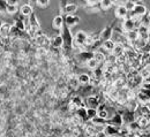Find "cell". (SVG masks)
Returning <instances> with one entry per match:
<instances>
[{"label":"cell","mask_w":150,"mask_h":137,"mask_svg":"<svg viewBox=\"0 0 150 137\" xmlns=\"http://www.w3.org/2000/svg\"><path fill=\"white\" fill-rule=\"evenodd\" d=\"M136 31H137L139 39H141V40H144V41L149 43L150 32H149V29H148V27H147V25H144V24H140V25H139V28L136 29Z\"/></svg>","instance_id":"cell-1"},{"label":"cell","mask_w":150,"mask_h":137,"mask_svg":"<svg viewBox=\"0 0 150 137\" xmlns=\"http://www.w3.org/2000/svg\"><path fill=\"white\" fill-rule=\"evenodd\" d=\"M103 131L106 134L108 137H120V128L111 126V124H106L103 128Z\"/></svg>","instance_id":"cell-2"},{"label":"cell","mask_w":150,"mask_h":137,"mask_svg":"<svg viewBox=\"0 0 150 137\" xmlns=\"http://www.w3.org/2000/svg\"><path fill=\"white\" fill-rule=\"evenodd\" d=\"M122 30L127 34L129 31H133V30H136L137 29V25H136V22L132 19H125L124 22H122V25H121Z\"/></svg>","instance_id":"cell-3"},{"label":"cell","mask_w":150,"mask_h":137,"mask_svg":"<svg viewBox=\"0 0 150 137\" xmlns=\"http://www.w3.org/2000/svg\"><path fill=\"white\" fill-rule=\"evenodd\" d=\"M132 12L137 18H142V16H144L147 14V7L143 4H141V2H135V6H134V8H133Z\"/></svg>","instance_id":"cell-4"},{"label":"cell","mask_w":150,"mask_h":137,"mask_svg":"<svg viewBox=\"0 0 150 137\" xmlns=\"http://www.w3.org/2000/svg\"><path fill=\"white\" fill-rule=\"evenodd\" d=\"M12 29H13V27L9 25L8 23H4V24H1V27H0V37H1L2 39L9 37L11 34H12Z\"/></svg>","instance_id":"cell-5"},{"label":"cell","mask_w":150,"mask_h":137,"mask_svg":"<svg viewBox=\"0 0 150 137\" xmlns=\"http://www.w3.org/2000/svg\"><path fill=\"white\" fill-rule=\"evenodd\" d=\"M113 29L111 27H106L104 30H102V32L99 34V41L103 43V41H106L109 39H111V36H112Z\"/></svg>","instance_id":"cell-6"},{"label":"cell","mask_w":150,"mask_h":137,"mask_svg":"<svg viewBox=\"0 0 150 137\" xmlns=\"http://www.w3.org/2000/svg\"><path fill=\"white\" fill-rule=\"evenodd\" d=\"M87 37H88V35L84 31H82V30L81 31H77L74 36V41L79 46L84 45L86 44V40H87Z\"/></svg>","instance_id":"cell-7"},{"label":"cell","mask_w":150,"mask_h":137,"mask_svg":"<svg viewBox=\"0 0 150 137\" xmlns=\"http://www.w3.org/2000/svg\"><path fill=\"white\" fill-rule=\"evenodd\" d=\"M36 43H37L38 46L45 47V46L50 45V39L47 38L45 35H43L42 32H39V31H38L37 35H36Z\"/></svg>","instance_id":"cell-8"},{"label":"cell","mask_w":150,"mask_h":137,"mask_svg":"<svg viewBox=\"0 0 150 137\" xmlns=\"http://www.w3.org/2000/svg\"><path fill=\"white\" fill-rule=\"evenodd\" d=\"M122 123H124V117H122V115H121L120 113H117V114L108 122V124H111V126L118 127V128L122 127Z\"/></svg>","instance_id":"cell-9"},{"label":"cell","mask_w":150,"mask_h":137,"mask_svg":"<svg viewBox=\"0 0 150 137\" xmlns=\"http://www.w3.org/2000/svg\"><path fill=\"white\" fill-rule=\"evenodd\" d=\"M50 44L54 48H61L64 46V38L61 35H57L52 39H50Z\"/></svg>","instance_id":"cell-10"},{"label":"cell","mask_w":150,"mask_h":137,"mask_svg":"<svg viewBox=\"0 0 150 137\" xmlns=\"http://www.w3.org/2000/svg\"><path fill=\"white\" fill-rule=\"evenodd\" d=\"M127 15H128V11L126 9V7H125L124 5L117 7V9H115V16H117L118 19L125 20V19H127Z\"/></svg>","instance_id":"cell-11"},{"label":"cell","mask_w":150,"mask_h":137,"mask_svg":"<svg viewBox=\"0 0 150 137\" xmlns=\"http://www.w3.org/2000/svg\"><path fill=\"white\" fill-rule=\"evenodd\" d=\"M20 12H21V14H22L23 16H25V18H28V19L34 14L33 7H31L30 5H28V4L22 5V6H21V8H20Z\"/></svg>","instance_id":"cell-12"},{"label":"cell","mask_w":150,"mask_h":137,"mask_svg":"<svg viewBox=\"0 0 150 137\" xmlns=\"http://www.w3.org/2000/svg\"><path fill=\"white\" fill-rule=\"evenodd\" d=\"M125 54V47L119 44V43H115V46L113 48V51L111 52V56H113L114 58H118V57H121Z\"/></svg>","instance_id":"cell-13"},{"label":"cell","mask_w":150,"mask_h":137,"mask_svg":"<svg viewBox=\"0 0 150 137\" xmlns=\"http://www.w3.org/2000/svg\"><path fill=\"white\" fill-rule=\"evenodd\" d=\"M87 104L89 105V108H94V110H97L98 106L100 105L99 103V98L97 96H89L87 98Z\"/></svg>","instance_id":"cell-14"},{"label":"cell","mask_w":150,"mask_h":137,"mask_svg":"<svg viewBox=\"0 0 150 137\" xmlns=\"http://www.w3.org/2000/svg\"><path fill=\"white\" fill-rule=\"evenodd\" d=\"M77 11V5L76 4H66L64 7V12L66 15H74L75 12Z\"/></svg>","instance_id":"cell-15"},{"label":"cell","mask_w":150,"mask_h":137,"mask_svg":"<svg viewBox=\"0 0 150 137\" xmlns=\"http://www.w3.org/2000/svg\"><path fill=\"white\" fill-rule=\"evenodd\" d=\"M19 7L16 5V1H7L6 2V12L9 14H15L18 12Z\"/></svg>","instance_id":"cell-16"},{"label":"cell","mask_w":150,"mask_h":137,"mask_svg":"<svg viewBox=\"0 0 150 137\" xmlns=\"http://www.w3.org/2000/svg\"><path fill=\"white\" fill-rule=\"evenodd\" d=\"M126 39L129 44V46H132L137 39H139V36H137V31L136 30H133V31H129L126 34Z\"/></svg>","instance_id":"cell-17"},{"label":"cell","mask_w":150,"mask_h":137,"mask_svg":"<svg viewBox=\"0 0 150 137\" xmlns=\"http://www.w3.org/2000/svg\"><path fill=\"white\" fill-rule=\"evenodd\" d=\"M79 21H80V18L77 15H67L65 19V22L68 27H74L79 23Z\"/></svg>","instance_id":"cell-18"},{"label":"cell","mask_w":150,"mask_h":137,"mask_svg":"<svg viewBox=\"0 0 150 137\" xmlns=\"http://www.w3.org/2000/svg\"><path fill=\"white\" fill-rule=\"evenodd\" d=\"M77 82H79L80 85L86 86V85L90 84V76L88 74H80L77 76Z\"/></svg>","instance_id":"cell-19"},{"label":"cell","mask_w":150,"mask_h":137,"mask_svg":"<svg viewBox=\"0 0 150 137\" xmlns=\"http://www.w3.org/2000/svg\"><path fill=\"white\" fill-rule=\"evenodd\" d=\"M52 27H53L54 29H58V30L62 29V27H64V18H62L61 15L56 16V18L53 19V21H52Z\"/></svg>","instance_id":"cell-20"},{"label":"cell","mask_w":150,"mask_h":137,"mask_svg":"<svg viewBox=\"0 0 150 137\" xmlns=\"http://www.w3.org/2000/svg\"><path fill=\"white\" fill-rule=\"evenodd\" d=\"M114 46H115V41L112 40V39H109V40H106V41H103V43H102V47H103L105 51L110 52V53L113 51Z\"/></svg>","instance_id":"cell-21"},{"label":"cell","mask_w":150,"mask_h":137,"mask_svg":"<svg viewBox=\"0 0 150 137\" xmlns=\"http://www.w3.org/2000/svg\"><path fill=\"white\" fill-rule=\"evenodd\" d=\"M76 114L82 121H88V117H87V108L84 107H80L76 110Z\"/></svg>","instance_id":"cell-22"},{"label":"cell","mask_w":150,"mask_h":137,"mask_svg":"<svg viewBox=\"0 0 150 137\" xmlns=\"http://www.w3.org/2000/svg\"><path fill=\"white\" fill-rule=\"evenodd\" d=\"M71 104L74 106V108H80V107H83V100L80 96H75L73 97Z\"/></svg>","instance_id":"cell-23"},{"label":"cell","mask_w":150,"mask_h":137,"mask_svg":"<svg viewBox=\"0 0 150 137\" xmlns=\"http://www.w3.org/2000/svg\"><path fill=\"white\" fill-rule=\"evenodd\" d=\"M91 122H93V124H94L95 127L97 126H102V127H105L106 124H108V121L106 120H103V119H100V117H94L93 120H91Z\"/></svg>","instance_id":"cell-24"},{"label":"cell","mask_w":150,"mask_h":137,"mask_svg":"<svg viewBox=\"0 0 150 137\" xmlns=\"http://www.w3.org/2000/svg\"><path fill=\"white\" fill-rule=\"evenodd\" d=\"M99 62H97L96 60H95L94 58L90 59V60H88L87 61V67L89 68V69H91V70H95V69H97L98 67H99Z\"/></svg>","instance_id":"cell-25"},{"label":"cell","mask_w":150,"mask_h":137,"mask_svg":"<svg viewBox=\"0 0 150 137\" xmlns=\"http://www.w3.org/2000/svg\"><path fill=\"white\" fill-rule=\"evenodd\" d=\"M112 5H113V2L111 0H102V1H99V7H100L102 9H104V11L111 8Z\"/></svg>","instance_id":"cell-26"},{"label":"cell","mask_w":150,"mask_h":137,"mask_svg":"<svg viewBox=\"0 0 150 137\" xmlns=\"http://www.w3.org/2000/svg\"><path fill=\"white\" fill-rule=\"evenodd\" d=\"M93 58H94L97 62H99V63H102V62L105 61V56H104L102 52H99V51H97V52H94V53H93Z\"/></svg>","instance_id":"cell-27"},{"label":"cell","mask_w":150,"mask_h":137,"mask_svg":"<svg viewBox=\"0 0 150 137\" xmlns=\"http://www.w3.org/2000/svg\"><path fill=\"white\" fill-rule=\"evenodd\" d=\"M140 76L143 78L144 82H147V79L150 77V69L149 68H142L140 72H139Z\"/></svg>","instance_id":"cell-28"},{"label":"cell","mask_w":150,"mask_h":137,"mask_svg":"<svg viewBox=\"0 0 150 137\" xmlns=\"http://www.w3.org/2000/svg\"><path fill=\"white\" fill-rule=\"evenodd\" d=\"M114 63L117 66H119V67H122V66H125L127 63V58L125 57V54L121 56V57H118V58H115V60H114Z\"/></svg>","instance_id":"cell-29"},{"label":"cell","mask_w":150,"mask_h":137,"mask_svg":"<svg viewBox=\"0 0 150 137\" xmlns=\"http://www.w3.org/2000/svg\"><path fill=\"white\" fill-rule=\"evenodd\" d=\"M97 117L103 119V120H108L109 117V113L105 108H100V110H97Z\"/></svg>","instance_id":"cell-30"},{"label":"cell","mask_w":150,"mask_h":137,"mask_svg":"<svg viewBox=\"0 0 150 137\" xmlns=\"http://www.w3.org/2000/svg\"><path fill=\"white\" fill-rule=\"evenodd\" d=\"M87 117H88V121H91L94 117H97V110L87 108Z\"/></svg>","instance_id":"cell-31"},{"label":"cell","mask_w":150,"mask_h":137,"mask_svg":"<svg viewBox=\"0 0 150 137\" xmlns=\"http://www.w3.org/2000/svg\"><path fill=\"white\" fill-rule=\"evenodd\" d=\"M124 6L126 7V9H127L128 12H132L133 8H134V6H135V1H125Z\"/></svg>","instance_id":"cell-32"},{"label":"cell","mask_w":150,"mask_h":137,"mask_svg":"<svg viewBox=\"0 0 150 137\" xmlns=\"http://www.w3.org/2000/svg\"><path fill=\"white\" fill-rule=\"evenodd\" d=\"M36 4H37L39 7L45 8V7H47V6H49L50 1H49V0H37V1H36Z\"/></svg>","instance_id":"cell-33"},{"label":"cell","mask_w":150,"mask_h":137,"mask_svg":"<svg viewBox=\"0 0 150 137\" xmlns=\"http://www.w3.org/2000/svg\"><path fill=\"white\" fill-rule=\"evenodd\" d=\"M140 88H142V89H144V90H147V91L150 92V82H143Z\"/></svg>","instance_id":"cell-34"},{"label":"cell","mask_w":150,"mask_h":137,"mask_svg":"<svg viewBox=\"0 0 150 137\" xmlns=\"http://www.w3.org/2000/svg\"><path fill=\"white\" fill-rule=\"evenodd\" d=\"M94 137H108V136H106V134H105L103 130H100V131H97V133L95 134Z\"/></svg>","instance_id":"cell-35"},{"label":"cell","mask_w":150,"mask_h":137,"mask_svg":"<svg viewBox=\"0 0 150 137\" xmlns=\"http://www.w3.org/2000/svg\"><path fill=\"white\" fill-rule=\"evenodd\" d=\"M0 11L1 12H6V4L5 2H0Z\"/></svg>","instance_id":"cell-36"},{"label":"cell","mask_w":150,"mask_h":137,"mask_svg":"<svg viewBox=\"0 0 150 137\" xmlns=\"http://www.w3.org/2000/svg\"><path fill=\"white\" fill-rule=\"evenodd\" d=\"M125 137H139V134H135V133H128Z\"/></svg>","instance_id":"cell-37"},{"label":"cell","mask_w":150,"mask_h":137,"mask_svg":"<svg viewBox=\"0 0 150 137\" xmlns=\"http://www.w3.org/2000/svg\"><path fill=\"white\" fill-rule=\"evenodd\" d=\"M0 27H1V22H0Z\"/></svg>","instance_id":"cell-38"}]
</instances>
